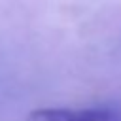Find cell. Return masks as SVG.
Wrapping results in <instances>:
<instances>
[{
	"label": "cell",
	"instance_id": "1",
	"mask_svg": "<svg viewBox=\"0 0 121 121\" xmlns=\"http://www.w3.org/2000/svg\"><path fill=\"white\" fill-rule=\"evenodd\" d=\"M26 121H121V112L113 108H38L26 115Z\"/></svg>",
	"mask_w": 121,
	"mask_h": 121
}]
</instances>
